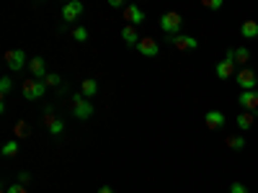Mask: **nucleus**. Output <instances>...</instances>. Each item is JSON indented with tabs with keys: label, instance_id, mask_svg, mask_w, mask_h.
<instances>
[{
	"label": "nucleus",
	"instance_id": "nucleus-16",
	"mask_svg": "<svg viewBox=\"0 0 258 193\" xmlns=\"http://www.w3.org/2000/svg\"><path fill=\"white\" fill-rule=\"evenodd\" d=\"M235 124H238V129H240V132H248V129H253V124H255V116H253L250 111H243V114H238Z\"/></svg>",
	"mask_w": 258,
	"mask_h": 193
},
{
	"label": "nucleus",
	"instance_id": "nucleus-5",
	"mask_svg": "<svg viewBox=\"0 0 258 193\" xmlns=\"http://www.w3.org/2000/svg\"><path fill=\"white\" fill-rule=\"evenodd\" d=\"M6 64H8V70H11V72H18V70L29 67L24 49H11V52H6Z\"/></svg>",
	"mask_w": 258,
	"mask_h": 193
},
{
	"label": "nucleus",
	"instance_id": "nucleus-21",
	"mask_svg": "<svg viewBox=\"0 0 258 193\" xmlns=\"http://www.w3.org/2000/svg\"><path fill=\"white\" fill-rule=\"evenodd\" d=\"M250 59V52L245 49V47H240V49H235V64H245Z\"/></svg>",
	"mask_w": 258,
	"mask_h": 193
},
{
	"label": "nucleus",
	"instance_id": "nucleus-14",
	"mask_svg": "<svg viewBox=\"0 0 258 193\" xmlns=\"http://www.w3.org/2000/svg\"><path fill=\"white\" fill-rule=\"evenodd\" d=\"M96 93H98V80H96V77H85V80L80 82V95L91 101Z\"/></svg>",
	"mask_w": 258,
	"mask_h": 193
},
{
	"label": "nucleus",
	"instance_id": "nucleus-24",
	"mask_svg": "<svg viewBox=\"0 0 258 193\" xmlns=\"http://www.w3.org/2000/svg\"><path fill=\"white\" fill-rule=\"evenodd\" d=\"M13 90V80L6 75V77H0V93H3V95H8Z\"/></svg>",
	"mask_w": 258,
	"mask_h": 193
},
{
	"label": "nucleus",
	"instance_id": "nucleus-15",
	"mask_svg": "<svg viewBox=\"0 0 258 193\" xmlns=\"http://www.w3.org/2000/svg\"><path fill=\"white\" fill-rule=\"evenodd\" d=\"M204 124H207V129H220V126H225V114L222 111H207V116H204Z\"/></svg>",
	"mask_w": 258,
	"mask_h": 193
},
{
	"label": "nucleus",
	"instance_id": "nucleus-1",
	"mask_svg": "<svg viewBox=\"0 0 258 193\" xmlns=\"http://www.w3.org/2000/svg\"><path fill=\"white\" fill-rule=\"evenodd\" d=\"M181 26H183V16L176 13V11H168L160 16V29L165 36H178L181 34Z\"/></svg>",
	"mask_w": 258,
	"mask_h": 193
},
{
	"label": "nucleus",
	"instance_id": "nucleus-2",
	"mask_svg": "<svg viewBox=\"0 0 258 193\" xmlns=\"http://www.w3.org/2000/svg\"><path fill=\"white\" fill-rule=\"evenodd\" d=\"M21 93H24L26 101H39L41 95L47 93V85H44V80L29 77V80H24V85H21Z\"/></svg>",
	"mask_w": 258,
	"mask_h": 193
},
{
	"label": "nucleus",
	"instance_id": "nucleus-26",
	"mask_svg": "<svg viewBox=\"0 0 258 193\" xmlns=\"http://www.w3.org/2000/svg\"><path fill=\"white\" fill-rule=\"evenodd\" d=\"M207 11H220L222 8V0H204V3H202Z\"/></svg>",
	"mask_w": 258,
	"mask_h": 193
},
{
	"label": "nucleus",
	"instance_id": "nucleus-30",
	"mask_svg": "<svg viewBox=\"0 0 258 193\" xmlns=\"http://www.w3.org/2000/svg\"><path fill=\"white\" fill-rule=\"evenodd\" d=\"M109 6H111V8H126L124 0H109Z\"/></svg>",
	"mask_w": 258,
	"mask_h": 193
},
{
	"label": "nucleus",
	"instance_id": "nucleus-13",
	"mask_svg": "<svg viewBox=\"0 0 258 193\" xmlns=\"http://www.w3.org/2000/svg\"><path fill=\"white\" fill-rule=\"evenodd\" d=\"M119 36H121V41H124V44H126V47H135V49H137V44H140V41H142L135 26H124Z\"/></svg>",
	"mask_w": 258,
	"mask_h": 193
},
{
	"label": "nucleus",
	"instance_id": "nucleus-20",
	"mask_svg": "<svg viewBox=\"0 0 258 193\" xmlns=\"http://www.w3.org/2000/svg\"><path fill=\"white\" fill-rule=\"evenodd\" d=\"M0 152H3V157H16V155L21 152V147H18V142H16V139H11V142H6V144H3V149H0Z\"/></svg>",
	"mask_w": 258,
	"mask_h": 193
},
{
	"label": "nucleus",
	"instance_id": "nucleus-25",
	"mask_svg": "<svg viewBox=\"0 0 258 193\" xmlns=\"http://www.w3.org/2000/svg\"><path fill=\"white\" fill-rule=\"evenodd\" d=\"M59 82H62V77H59L57 72H49V75L44 77V85H47V88H57Z\"/></svg>",
	"mask_w": 258,
	"mask_h": 193
},
{
	"label": "nucleus",
	"instance_id": "nucleus-22",
	"mask_svg": "<svg viewBox=\"0 0 258 193\" xmlns=\"http://www.w3.org/2000/svg\"><path fill=\"white\" fill-rule=\"evenodd\" d=\"M73 39L78 41V44H80V41H88V29H83V26H75V29H73Z\"/></svg>",
	"mask_w": 258,
	"mask_h": 193
},
{
	"label": "nucleus",
	"instance_id": "nucleus-4",
	"mask_svg": "<svg viewBox=\"0 0 258 193\" xmlns=\"http://www.w3.org/2000/svg\"><path fill=\"white\" fill-rule=\"evenodd\" d=\"M73 116L80 119V121H88V119L93 116V103L78 93V95L73 98Z\"/></svg>",
	"mask_w": 258,
	"mask_h": 193
},
{
	"label": "nucleus",
	"instance_id": "nucleus-10",
	"mask_svg": "<svg viewBox=\"0 0 258 193\" xmlns=\"http://www.w3.org/2000/svg\"><path fill=\"white\" fill-rule=\"evenodd\" d=\"M124 21H126V26H142L145 24V11L140 6H126L124 8Z\"/></svg>",
	"mask_w": 258,
	"mask_h": 193
},
{
	"label": "nucleus",
	"instance_id": "nucleus-17",
	"mask_svg": "<svg viewBox=\"0 0 258 193\" xmlns=\"http://www.w3.org/2000/svg\"><path fill=\"white\" fill-rule=\"evenodd\" d=\"M240 34L243 39H258V21H243Z\"/></svg>",
	"mask_w": 258,
	"mask_h": 193
},
{
	"label": "nucleus",
	"instance_id": "nucleus-28",
	"mask_svg": "<svg viewBox=\"0 0 258 193\" xmlns=\"http://www.w3.org/2000/svg\"><path fill=\"white\" fill-rule=\"evenodd\" d=\"M6 193H29V190H26V185L16 183V185H8V188H6Z\"/></svg>",
	"mask_w": 258,
	"mask_h": 193
},
{
	"label": "nucleus",
	"instance_id": "nucleus-27",
	"mask_svg": "<svg viewBox=\"0 0 258 193\" xmlns=\"http://www.w3.org/2000/svg\"><path fill=\"white\" fill-rule=\"evenodd\" d=\"M230 193H248V188H245L243 183L235 180V183H230Z\"/></svg>",
	"mask_w": 258,
	"mask_h": 193
},
{
	"label": "nucleus",
	"instance_id": "nucleus-9",
	"mask_svg": "<svg viewBox=\"0 0 258 193\" xmlns=\"http://www.w3.org/2000/svg\"><path fill=\"white\" fill-rule=\"evenodd\" d=\"M137 52L142 57H158L160 54V41H155L153 36H145L140 44H137Z\"/></svg>",
	"mask_w": 258,
	"mask_h": 193
},
{
	"label": "nucleus",
	"instance_id": "nucleus-8",
	"mask_svg": "<svg viewBox=\"0 0 258 193\" xmlns=\"http://www.w3.org/2000/svg\"><path fill=\"white\" fill-rule=\"evenodd\" d=\"M80 13H83V3H80V0H70V3H64V8H62V21H64V26H68V24H75V21L80 18Z\"/></svg>",
	"mask_w": 258,
	"mask_h": 193
},
{
	"label": "nucleus",
	"instance_id": "nucleus-23",
	"mask_svg": "<svg viewBox=\"0 0 258 193\" xmlns=\"http://www.w3.org/2000/svg\"><path fill=\"white\" fill-rule=\"evenodd\" d=\"M47 132H49L52 137H57V134H62V132H64V124H62V121L57 119V121H52V124L47 126Z\"/></svg>",
	"mask_w": 258,
	"mask_h": 193
},
{
	"label": "nucleus",
	"instance_id": "nucleus-6",
	"mask_svg": "<svg viewBox=\"0 0 258 193\" xmlns=\"http://www.w3.org/2000/svg\"><path fill=\"white\" fill-rule=\"evenodd\" d=\"M235 82L240 85V90H255L258 75H255L250 67H243V70H238V75H235Z\"/></svg>",
	"mask_w": 258,
	"mask_h": 193
},
{
	"label": "nucleus",
	"instance_id": "nucleus-3",
	"mask_svg": "<svg viewBox=\"0 0 258 193\" xmlns=\"http://www.w3.org/2000/svg\"><path fill=\"white\" fill-rule=\"evenodd\" d=\"M214 75H217L220 80H230V77L238 75V72H235V49H227L225 59L217 62V67H214Z\"/></svg>",
	"mask_w": 258,
	"mask_h": 193
},
{
	"label": "nucleus",
	"instance_id": "nucleus-7",
	"mask_svg": "<svg viewBox=\"0 0 258 193\" xmlns=\"http://www.w3.org/2000/svg\"><path fill=\"white\" fill-rule=\"evenodd\" d=\"M168 44H173L176 49L181 52H191V49H197L199 47V41L194 39V36H186V34H178V36H165Z\"/></svg>",
	"mask_w": 258,
	"mask_h": 193
},
{
	"label": "nucleus",
	"instance_id": "nucleus-19",
	"mask_svg": "<svg viewBox=\"0 0 258 193\" xmlns=\"http://www.w3.org/2000/svg\"><path fill=\"white\" fill-rule=\"evenodd\" d=\"M13 132H16V137H18V139H26V137H31V126H29L26 121H16Z\"/></svg>",
	"mask_w": 258,
	"mask_h": 193
},
{
	"label": "nucleus",
	"instance_id": "nucleus-11",
	"mask_svg": "<svg viewBox=\"0 0 258 193\" xmlns=\"http://www.w3.org/2000/svg\"><path fill=\"white\" fill-rule=\"evenodd\" d=\"M29 72H31V77L34 80H44L49 72H47V62H44V57H34V59H29Z\"/></svg>",
	"mask_w": 258,
	"mask_h": 193
},
{
	"label": "nucleus",
	"instance_id": "nucleus-12",
	"mask_svg": "<svg viewBox=\"0 0 258 193\" xmlns=\"http://www.w3.org/2000/svg\"><path fill=\"white\" fill-rule=\"evenodd\" d=\"M238 103L243 106V111H250L253 114L258 109V90H240Z\"/></svg>",
	"mask_w": 258,
	"mask_h": 193
},
{
	"label": "nucleus",
	"instance_id": "nucleus-31",
	"mask_svg": "<svg viewBox=\"0 0 258 193\" xmlns=\"http://www.w3.org/2000/svg\"><path fill=\"white\" fill-rule=\"evenodd\" d=\"M98 193H116L111 185H103V188H98Z\"/></svg>",
	"mask_w": 258,
	"mask_h": 193
},
{
	"label": "nucleus",
	"instance_id": "nucleus-29",
	"mask_svg": "<svg viewBox=\"0 0 258 193\" xmlns=\"http://www.w3.org/2000/svg\"><path fill=\"white\" fill-rule=\"evenodd\" d=\"M18 183H21V185L31 183V173H21V175H18Z\"/></svg>",
	"mask_w": 258,
	"mask_h": 193
},
{
	"label": "nucleus",
	"instance_id": "nucleus-18",
	"mask_svg": "<svg viewBox=\"0 0 258 193\" xmlns=\"http://www.w3.org/2000/svg\"><path fill=\"white\" fill-rule=\"evenodd\" d=\"M245 137H240V134H235V137H227V147L232 149V152H243L245 149Z\"/></svg>",
	"mask_w": 258,
	"mask_h": 193
}]
</instances>
